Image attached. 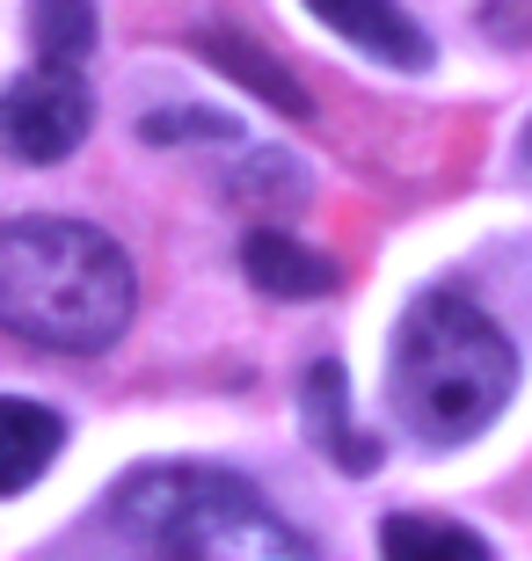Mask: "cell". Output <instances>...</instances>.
I'll use <instances>...</instances> for the list:
<instances>
[{"label": "cell", "mask_w": 532, "mask_h": 561, "mask_svg": "<svg viewBox=\"0 0 532 561\" xmlns=\"http://www.w3.org/2000/svg\"><path fill=\"white\" fill-rule=\"evenodd\" d=\"M139 313L132 255L88 219H0V329L52 357L110 351Z\"/></svg>", "instance_id": "obj_1"}, {"label": "cell", "mask_w": 532, "mask_h": 561, "mask_svg": "<svg viewBox=\"0 0 532 561\" xmlns=\"http://www.w3.org/2000/svg\"><path fill=\"white\" fill-rule=\"evenodd\" d=\"M511 387H518L511 335L496 329L467 291L438 285L401 313L394 357H387V401L423 445H467V437H482L503 416Z\"/></svg>", "instance_id": "obj_2"}, {"label": "cell", "mask_w": 532, "mask_h": 561, "mask_svg": "<svg viewBox=\"0 0 532 561\" xmlns=\"http://www.w3.org/2000/svg\"><path fill=\"white\" fill-rule=\"evenodd\" d=\"M110 525L154 554H212V561L307 554V533L278 518L256 481L226 474V467H190V459H161V467L124 474L110 496Z\"/></svg>", "instance_id": "obj_3"}, {"label": "cell", "mask_w": 532, "mask_h": 561, "mask_svg": "<svg viewBox=\"0 0 532 561\" xmlns=\"http://www.w3.org/2000/svg\"><path fill=\"white\" fill-rule=\"evenodd\" d=\"M88 125H95V95H88L81 66H44L37 59V73L0 88V146L30 168L66 161L88 139Z\"/></svg>", "instance_id": "obj_4"}, {"label": "cell", "mask_w": 532, "mask_h": 561, "mask_svg": "<svg viewBox=\"0 0 532 561\" xmlns=\"http://www.w3.org/2000/svg\"><path fill=\"white\" fill-rule=\"evenodd\" d=\"M299 423H307V437L328 453V467H343V474H372L380 467V437L350 416V379H343L336 357H321L299 379Z\"/></svg>", "instance_id": "obj_5"}, {"label": "cell", "mask_w": 532, "mask_h": 561, "mask_svg": "<svg viewBox=\"0 0 532 561\" xmlns=\"http://www.w3.org/2000/svg\"><path fill=\"white\" fill-rule=\"evenodd\" d=\"M307 8L350 51H365V59L394 66V73H423L430 66V37L409 22V8H394V0H307Z\"/></svg>", "instance_id": "obj_6"}, {"label": "cell", "mask_w": 532, "mask_h": 561, "mask_svg": "<svg viewBox=\"0 0 532 561\" xmlns=\"http://www.w3.org/2000/svg\"><path fill=\"white\" fill-rule=\"evenodd\" d=\"M241 271H248V285L270 291V299H328L336 277H343L321 249L292 241V233H270V227H256L241 241Z\"/></svg>", "instance_id": "obj_7"}, {"label": "cell", "mask_w": 532, "mask_h": 561, "mask_svg": "<svg viewBox=\"0 0 532 561\" xmlns=\"http://www.w3.org/2000/svg\"><path fill=\"white\" fill-rule=\"evenodd\" d=\"M66 445V416L44 409V401H22V394H0V496H15L30 481L59 459Z\"/></svg>", "instance_id": "obj_8"}, {"label": "cell", "mask_w": 532, "mask_h": 561, "mask_svg": "<svg viewBox=\"0 0 532 561\" xmlns=\"http://www.w3.org/2000/svg\"><path fill=\"white\" fill-rule=\"evenodd\" d=\"M197 51H205V59L219 66V73L248 81L270 110H285V117H307V88L292 81L285 66L270 59V51H256V44H241V37H226V30H197Z\"/></svg>", "instance_id": "obj_9"}, {"label": "cell", "mask_w": 532, "mask_h": 561, "mask_svg": "<svg viewBox=\"0 0 532 561\" xmlns=\"http://www.w3.org/2000/svg\"><path fill=\"white\" fill-rule=\"evenodd\" d=\"M380 547L387 554H423V561H482L489 554L482 533H467V525H452V518H423V511H394L380 525Z\"/></svg>", "instance_id": "obj_10"}, {"label": "cell", "mask_w": 532, "mask_h": 561, "mask_svg": "<svg viewBox=\"0 0 532 561\" xmlns=\"http://www.w3.org/2000/svg\"><path fill=\"white\" fill-rule=\"evenodd\" d=\"M30 44L44 66H81L95 51V0H30Z\"/></svg>", "instance_id": "obj_11"}, {"label": "cell", "mask_w": 532, "mask_h": 561, "mask_svg": "<svg viewBox=\"0 0 532 561\" xmlns=\"http://www.w3.org/2000/svg\"><path fill=\"white\" fill-rule=\"evenodd\" d=\"M226 197H248V205H292V197H299V168H292L278 146H248V161L226 175Z\"/></svg>", "instance_id": "obj_12"}, {"label": "cell", "mask_w": 532, "mask_h": 561, "mask_svg": "<svg viewBox=\"0 0 532 561\" xmlns=\"http://www.w3.org/2000/svg\"><path fill=\"white\" fill-rule=\"evenodd\" d=\"M139 131L154 146H168V139H219V146H234V139H241V125L219 117V110H154Z\"/></svg>", "instance_id": "obj_13"}, {"label": "cell", "mask_w": 532, "mask_h": 561, "mask_svg": "<svg viewBox=\"0 0 532 561\" xmlns=\"http://www.w3.org/2000/svg\"><path fill=\"white\" fill-rule=\"evenodd\" d=\"M525 161H532V125H525Z\"/></svg>", "instance_id": "obj_14"}]
</instances>
